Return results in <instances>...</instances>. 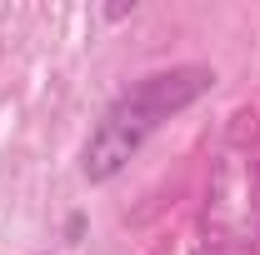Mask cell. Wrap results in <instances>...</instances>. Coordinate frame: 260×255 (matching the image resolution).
Instances as JSON below:
<instances>
[{
	"label": "cell",
	"mask_w": 260,
	"mask_h": 255,
	"mask_svg": "<svg viewBox=\"0 0 260 255\" xmlns=\"http://www.w3.org/2000/svg\"><path fill=\"white\" fill-rule=\"evenodd\" d=\"M210 85H215V70H205V65L155 70V75H145L140 85H130L125 95L100 115L95 135L85 140V160H80L85 180H110V175H120L125 160L145 145V135L160 125V120H170L175 110L195 105Z\"/></svg>",
	"instance_id": "1"
},
{
	"label": "cell",
	"mask_w": 260,
	"mask_h": 255,
	"mask_svg": "<svg viewBox=\"0 0 260 255\" xmlns=\"http://www.w3.org/2000/svg\"><path fill=\"white\" fill-rule=\"evenodd\" d=\"M255 230H260L255 160L240 155V150L230 145L225 160H220V170H215V180H210L200 255H255Z\"/></svg>",
	"instance_id": "2"
}]
</instances>
